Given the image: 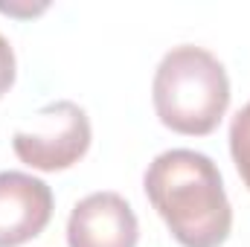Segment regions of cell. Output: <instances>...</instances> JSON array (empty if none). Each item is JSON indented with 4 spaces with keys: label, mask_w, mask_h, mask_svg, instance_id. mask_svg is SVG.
Returning <instances> with one entry per match:
<instances>
[{
    "label": "cell",
    "mask_w": 250,
    "mask_h": 247,
    "mask_svg": "<svg viewBox=\"0 0 250 247\" xmlns=\"http://www.w3.org/2000/svg\"><path fill=\"white\" fill-rule=\"evenodd\" d=\"M143 189L184 247H221L233 230V206L224 192L218 166L192 148H169L157 154Z\"/></svg>",
    "instance_id": "1"
},
{
    "label": "cell",
    "mask_w": 250,
    "mask_h": 247,
    "mask_svg": "<svg viewBox=\"0 0 250 247\" xmlns=\"http://www.w3.org/2000/svg\"><path fill=\"white\" fill-rule=\"evenodd\" d=\"M151 99L160 123L187 137L212 134L230 105V79L209 50L172 47L154 70Z\"/></svg>",
    "instance_id": "2"
},
{
    "label": "cell",
    "mask_w": 250,
    "mask_h": 247,
    "mask_svg": "<svg viewBox=\"0 0 250 247\" xmlns=\"http://www.w3.org/2000/svg\"><path fill=\"white\" fill-rule=\"evenodd\" d=\"M12 148L21 163L38 172H62L79 163L90 148V120L84 108L59 99L35 111L29 128L12 134Z\"/></svg>",
    "instance_id": "3"
},
{
    "label": "cell",
    "mask_w": 250,
    "mask_h": 247,
    "mask_svg": "<svg viewBox=\"0 0 250 247\" xmlns=\"http://www.w3.org/2000/svg\"><path fill=\"white\" fill-rule=\"evenodd\" d=\"M140 221L131 204L117 192H93L82 198L67 218L70 247H137Z\"/></svg>",
    "instance_id": "4"
},
{
    "label": "cell",
    "mask_w": 250,
    "mask_h": 247,
    "mask_svg": "<svg viewBox=\"0 0 250 247\" xmlns=\"http://www.w3.org/2000/svg\"><path fill=\"white\" fill-rule=\"evenodd\" d=\"M53 218V189L26 172H0V247H21Z\"/></svg>",
    "instance_id": "5"
},
{
    "label": "cell",
    "mask_w": 250,
    "mask_h": 247,
    "mask_svg": "<svg viewBox=\"0 0 250 247\" xmlns=\"http://www.w3.org/2000/svg\"><path fill=\"white\" fill-rule=\"evenodd\" d=\"M230 154L245 186L250 189V102L230 123Z\"/></svg>",
    "instance_id": "6"
},
{
    "label": "cell",
    "mask_w": 250,
    "mask_h": 247,
    "mask_svg": "<svg viewBox=\"0 0 250 247\" xmlns=\"http://www.w3.org/2000/svg\"><path fill=\"white\" fill-rule=\"evenodd\" d=\"M12 84H15V53L12 44L0 35V99L9 93Z\"/></svg>",
    "instance_id": "7"
},
{
    "label": "cell",
    "mask_w": 250,
    "mask_h": 247,
    "mask_svg": "<svg viewBox=\"0 0 250 247\" xmlns=\"http://www.w3.org/2000/svg\"><path fill=\"white\" fill-rule=\"evenodd\" d=\"M47 9V3H38V6H18V3H0V12H9V15H18V18H32V15H38V12H44Z\"/></svg>",
    "instance_id": "8"
}]
</instances>
